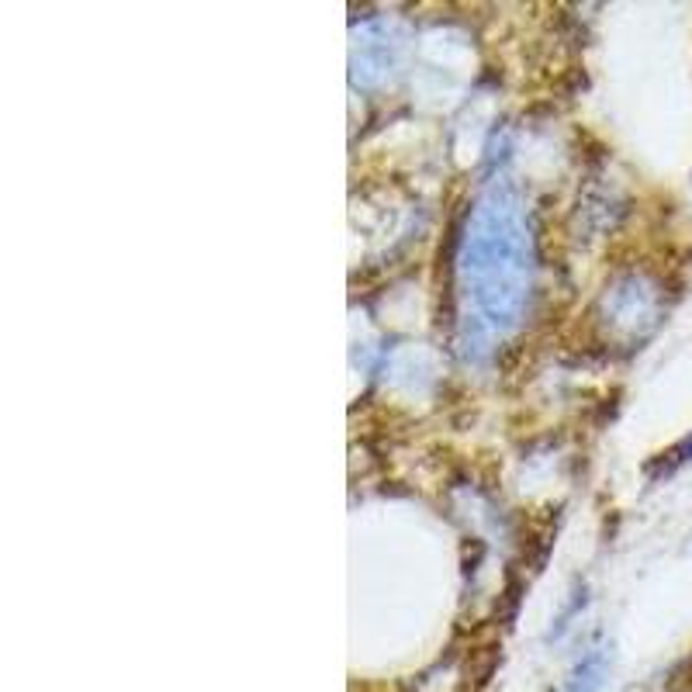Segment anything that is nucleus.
<instances>
[{
    "label": "nucleus",
    "mask_w": 692,
    "mask_h": 692,
    "mask_svg": "<svg viewBox=\"0 0 692 692\" xmlns=\"http://www.w3.org/2000/svg\"><path fill=\"white\" fill-rule=\"evenodd\" d=\"M537 288L530 212L509 180H492L468 212L457 246V302L471 357L523 326Z\"/></svg>",
    "instance_id": "f257e3e1"
},
{
    "label": "nucleus",
    "mask_w": 692,
    "mask_h": 692,
    "mask_svg": "<svg viewBox=\"0 0 692 692\" xmlns=\"http://www.w3.org/2000/svg\"><path fill=\"white\" fill-rule=\"evenodd\" d=\"M692 461V436H686V440L679 443V447H672L668 454H661V461L654 464V471L651 475L658 478V475H672V471H679L682 464H689Z\"/></svg>",
    "instance_id": "f03ea898"
}]
</instances>
